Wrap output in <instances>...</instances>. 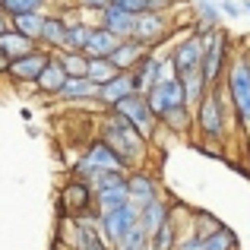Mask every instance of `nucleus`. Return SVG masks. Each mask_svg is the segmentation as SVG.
Masks as SVG:
<instances>
[{
    "instance_id": "nucleus-1",
    "label": "nucleus",
    "mask_w": 250,
    "mask_h": 250,
    "mask_svg": "<svg viewBox=\"0 0 250 250\" xmlns=\"http://www.w3.org/2000/svg\"><path fill=\"white\" fill-rule=\"evenodd\" d=\"M95 136L117 155V159L124 162V165H127V171L146 168V159H149V149H152V143H149L146 136H143L140 130L133 127V124L124 121L121 114H114V111H104L102 121H98Z\"/></svg>"
},
{
    "instance_id": "nucleus-2",
    "label": "nucleus",
    "mask_w": 250,
    "mask_h": 250,
    "mask_svg": "<svg viewBox=\"0 0 250 250\" xmlns=\"http://www.w3.org/2000/svg\"><path fill=\"white\" fill-rule=\"evenodd\" d=\"M193 133L200 136L203 146L212 149L228 143V136L234 133V117H231V104H228L225 83L212 85L209 95L200 102V108L193 111Z\"/></svg>"
},
{
    "instance_id": "nucleus-3",
    "label": "nucleus",
    "mask_w": 250,
    "mask_h": 250,
    "mask_svg": "<svg viewBox=\"0 0 250 250\" xmlns=\"http://www.w3.org/2000/svg\"><path fill=\"white\" fill-rule=\"evenodd\" d=\"M225 92H228V104H231L234 130L241 136H247L250 143V67L238 48H234V57L225 73Z\"/></svg>"
},
{
    "instance_id": "nucleus-4",
    "label": "nucleus",
    "mask_w": 250,
    "mask_h": 250,
    "mask_svg": "<svg viewBox=\"0 0 250 250\" xmlns=\"http://www.w3.org/2000/svg\"><path fill=\"white\" fill-rule=\"evenodd\" d=\"M234 57V42L225 29H212L203 38V76L209 85H222L228 73V63Z\"/></svg>"
},
{
    "instance_id": "nucleus-5",
    "label": "nucleus",
    "mask_w": 250,
    "mask_h": 250,
    "mask_svg": "<svg viewBox=\"0 0 250 250\" xmlns=\"http://www.w3.org/2000/svg\"><path fill=\"white\" fill-rule=\"evenodd\" d=\"M95 212V190L83 177H67L57 193V215L61 219H83Z\"/></svg>"
},
{
    "instance_id": "nucleus-6",
    "label": "nucleus",
    "mask_w": 250,
    "mask_h": 250,
    "mask_svg": "<svg viewBox=\"0 0 250 250\" xmlns=\"http://www.w3.org/2000/svg\"><path fill=\"white\" fill-rule=\"evenodd\" d=\"M111 111L121 114L127 124H133L149 143H155V136L162 133V124H159V117H155V111L149 108V98L143 95V92H133L130 98H124V102L117 104V108H111Z\"/></svg>"
},
{
    "instance_id": "nucleus-7",
    "label": "nucleus",
    "mask_w": 250,
    "mask_h": 250,
    "mask_svg": "<svg viewBox=\"0 0 250 250\" xmlns=\"http://www.w3.org/2000/svg\"><path fill=\"white\" fill-rule=\"evenodd\" d=\"M95 171H127V165H124L121 159H117L114 152H111L108 146H104L102 140H89L83 146V155L80 159H76V165H73V171H70V174L73 177H89V174H95Z\"/></svg>"
},
{
    "instance_id": "nucleus-8",
    "label": "nucleus",
    "mask_w": 250,
    "mask_h": 250,
    "mask_svg": "<svg viewBox=\"0 0 250 250\" xmlns=\"http://www.w3.org/2000/svg\"><path fill=\"white\" fill-rule=\"evenodd\" d=\"M171 29H174V19H171V13H143V16H136L133 22V38L140 44H146L149 51H159L162 44L171 38Z\"/></svg>"
},
{
    "instance_id": "nucleus-9",
    "label": "nucleus",
    "mask_w": 250,
    "mask_h": 250,
    "mask_svg": "<svg viewBox=\"0 0 250 250\" xmlns=\"http://www.w3.org/2000/svg\"><path fill=\"white\" fill-rule=\"evenodd\" d=\"M140 225V209L133 206V203H127V206L114 209V212H102L98 215V228H102V238L108 241L111 247H117L124 238H127L133 228Z\"/></svg>"
},
{
    "instance_id": "nucleus-10",
    "label": "nucleus",
    "mask_w": 250,
    "mask_h": 250,
    "mask_svg": "<svg viewBox=\"0 0 250 250\" xmlns=\"http://www.w3.org/2000/svg\"><path fill=\"white\" fill-rule=\"evenodd\" d=\"M168 57L174 61L177 73H187V70H200L203 67V38L193 29H187L181 38H174L168 48Z\"/></svg>"
},
{
    "instance_id": "nucleus-11",
    "label": "nucleus",
    "mask_w": 250,
    "mask_h": 250,
    "mask_svg": "<svg viewBox=\"0 0 250 250\" xmlns=\"http://www.w3.org/2000/svg\"><path fill=\"white\" fill-rule=\"evenodd\" d=\"M127 190H130V203H133L136 209L149 206V203L162 200V181L155 171L149 168H136V171H127Z\"/></svg>"
},
{
    "instance_id": "nucleus-12",
    "label": "nucleus",
    "mask_w": 250,
    "mask_h": 250,
    "mask_svg": "<svg viewBox=\"0 0 250 250\" xmlns=\"http://www.w3.org/2000/svg\"><path fill=\"white\" fill-rule=\"evenodd\" d=\"M51 63V51L44 48H35L32 54L19 57V61L10 63V73H6V80H10L13 85H35L38 76L44 73V67Z\"/></svg>"
},
{
    "instance_id": "nucleus-13",
    "label": "nucleus",
    "mask_w": 250,
    "mask_h": 250,
    "mask_svg": "<svg viewBox=\"0 0 250 250\" xmlns=\"http://www.w3.org/2000/svg\"><path fill=\"white\" fill-rule=\"evenodd\" d=\"M146 98H149V108L155 111V117H165L168 111H174V108H181V104H187L184 102V89H181V80H162L159 85H152V89L146 92Z\"/></svg>"
},
{
    "instance_id": "nucleus-14",
    "label": "nucleus",
    "mask_w": 250,
    "mask_h": 250,
    "mask_svg": "<svg viewBox=\"0 0 250 250\" xmlns=\"http://www.w3.org/2000/svg\"><path fill=\"white\" fill-rule=\"evenodd\" d=\"M162 61H165V54H162V51H149V54L143 57L133 70H130L136 92H143V95H146L152 85H159L162 80H165V76H162Z\"/></svg>"
},
{
    "instance_id": "nucleus-15",
    "label": "nucleus",
    "mask_w": 250,
    "mask_h": 250,
    "mask_svg": "<svg viewBox=\"0 0 250 250\" xmlns=\"http://www.w3.org/2000/svg\"><path fill=\"white\" fill-rule=\"evenodd\" d=\"M133 22H136V16H130V13H127V10H121L117 3H111L108 10H102V13L95 16V25L108 29L111 35H117L121 42L133 38Z\"/></svg>"
},
{
    "instance_id": "nucleus-16",
    "label": "nucleus",
    "mask_w": 250,
    "mask_h": 250,
    "mask_svg": "<svg viewBox=\"0 0 250 250\" xmlns=\"http://www.w3.org/2000/svg\"><path fill=\"white\" fill-rule=\"evenodd\" d=\"M136 92V85H133V76L130 73H117L111 83H104L102 89H98V108H104V111H111V108H117V104L124 102V98H130Z\"/></svg>"
},
{
    "instance_id": "nucleus-17",
    "label": "nucleus",
    "mask_w": 250,
    "mask_h": 250,
    "mask_svg": "<svg viewBox=\"0 0 250 250\" xmlns=\"http://www.w3.org/2000/svg\"><path fill=\"white\" fill-rule=\"evenodd\" d=\"M63 42H67V19H63L61 10H51L48 19H44V29H42V42H38V48L57 54V51H63Z\"/></svg>"
},
{
    "instance_id": "nucleus-18",
    "label": "nucleus",
    "mask_w": 250,
    "mask_h": 250,
    "mask_svg": "<svg viewBox=\"0 0 250 250\" xmlns=\"http://www.w3.org/2000/svg\"><path fill=\"white\" fill-rule=\"evenodd\" d=\"M57 102L63 104H95L98 102V85L92 80H67V85L61 89V95H57Z\"/></svg>"
},
{
    "instance_id": "nucleus-19",
    "label": "nucleus",
    "mask_w": 250,
    "mask_h": 250,
    "mask_svg": "<svg viewBox=\"0 0 250 250\" xmlns=\"http://www.w3.org/2000/svg\"><path fill=\"white\" fill-rule=\"evenodd\" d=\"M177 80H181V89H184V102H187V108H200V102L209 95V89L212 85L206 83V76H203V70H187V73H177Z\"/></svg>"
},
{
    "instance_id": "nucleus-20",
    "label": "nucleus",
    "mask_w": 250,
    "mask_h": 250,
    "mask_svg": "<svg viewBox=\"0 0 250 250\" xmlns=\"http://www.w3.org/2000/svg\"><path fill=\"white\" fill-rule=\"evenodd\" d=\"M162 130L171 136H177V140H187V136H193V108H187V104H181V108L168 111L165 117H159Z\"/></svg>"
},
{
    "instance_id": "nucleus-21",
    "label": "nucleus",
    "mask_w": 250,
    "mask_h": 250,
    "mask_svg": "<svg viewBox=\"0 0 250 250\" xmlns=\"http://www.w3.org/2000/svg\"><path fill=\"white\" fill-rule=\"evenodd\" d=\"M67 80H70V76H67V70H63L61 63H57V57L51 54V63L44 67V73L38 76L35 92H38V95H48V98H57V95H61V89L67 85Z\"/></svg>"
},
{
    "instance_id": "nucleus-22",
    "label": "nucleus",
    "mask_w": 250,
    "mask_h": 250,
    "mask_svg": "<svg viewBox=\"0 0 250 250\" xmlns=\"http://www.w3.org/2000/svg\"><path fill=\"white\" fill-rule=\"evenodd\" d=\"M149 54V48L146 44H140L136 38H127V42H121V48L111 54V63H114L121 73H130V70L136 67V63L143 61V57Z\"/></svg>"
},
{
    "instance_id": "nucleus-23",
    "label": "nucleus",
    "mask_w": 250,
    "mask_h": 250,
    "mask_svg": "<svg viewBox=\"0 0 250 250\" xmlns=\"http://www.w3.org/2000/svg\"><path fill=\"white\" fill-rule=\"evenodd\" d=\"M117 48H121V38L111 35V32H108V29H102V25H92L89 44H85L83 54H85V57H111Z\"/></svg>"
},
{
    "instance_id": "nucleus-24",
    "label": "nucleus",
    "mask_w": 250,
    "mask_h": 250,
    "mask_svg": "<svg viewBox=\"0 0 250 250\" xmlns=\"http://www.w3.org/2000/svg\"><path fill=\"white\" fill-rule=\"evenodd\" d=\"M130 203V190H127V181L117 184V187H108V190H98L95 193V212H114V209L127 206Z\"/></svg>"
},
{
    "instance_id": "nucleus-25",
    "label": "nucleus",
    "mask_w": 250,
    "mask_h": 250,
    "mask_svg": "<svg viewBox=\"0 0 250 250\" xmlns=\"http://www.w3.org/2000/svg\"><path fill=\"white\" fill-rule=\"evenodd\" d=\"M38 44L32 42V38H25V35H19L16 29H10L6 35H0V54H6L10 61H19V57H25V54H32Z\"/></svg>"
},
{
    "instance_id": "nucleus-26",
    "label": "nucleus",
    "mask_w": 250,
    "mask_h": 250,
    "mask_svg": "<svg viewBox=\"0 0 250 250\" xmlns=\"http://www.w3.org/2000/svg\"><path fill=\"white\" fill-rule=\"evenodd\" d=\"M168 219H171V203L165 200V196L140 209V225L146 228L149 234H152V231H155V228H159V225H165Z\"/></svg>"
},
{
    "instance_id": "nucleus-27",
    "label": "nucleus",
    "mask_w": 250,
    "mask_h": 250,
    "mask_svg": "<svg viewBox=\"0 0 250 250\" xmlns=\"http://www.w3.org/2000/svg\"><path fill=\"white\" fill-rule=\"evenodd\" d=\"M44 19H48V13H19V16H10L13 29L19 32V35L32 38V42H42V29H44Z\"/></svg>"
},
{
    "instance_id": "nucleus-28",
    "label": "nucleus",
    "mask_w": 250,
    "mask_h": 250,
    "mask_svg": "<svg viewBox=\"0 0 250 250\" xmlns=\"http://www.w3.org/2000/svg\"><path fill=\"white\" fill-rule=\"evenodd\" d=\"M177 241H181V228H177L174 219H168L165 225H159L149 234V250H174Z\"/></svg>"
},
{
    "instance_id": "nucleus-29",
    "label": "nucleus",
    "mask_w": 250,
    "mask_h": 250,
    "mask_svg": "<svg viewBox=\"0 0 250 250\" xmlns=\"http://www.w3.org/2000/svg\"><path fill=\"white\" fill-rule=\"evenodd\" d=\"M54 57H57V63L67 70L70 80H83V76L89 73V57H85L83 51H57Z\"/></svg>"
},
{
    "instance_id": "nucleus-30",
    "label": "nucleus",
    "mask_w": 250,
    "mask_h": 250,
    "mask_svg": "<svg viewBox=\"0 0 250 250\" xmlns=\"http://www.w3.org/2000/svg\"><path fill=\"white\" fill-rule=\"evenodd\" d=\"M193 25L203 29H222V10L212 0H196L193 3Z\"/></svg>"
},
{
    "instance_id": "nucleus-31",
    "label": "nucleus",
    "mask_w": 250,
    "mask_h": 250,
    "mask_svg": "<svg viewBox=\"0 0 250 250\" xmlns=\"http://www.w3.org/2000/svg\"><path fill=\"white\" fill-rule=\"evenodd\" d=\"M222 228V219H215L209 209H193V222H190V234H196V238H212L215 231Z\"/></svg>"
},
{
    "instance_id": "nucleus-32",
    "label": "nucleus",
    "mask_w": 250,
    "mask_h": 250,
    "mask_svg": "<svg viewBox=\"0 0 250 250\" xmlns=\"http://www.w3.org/2000/svg\"><path fill=\"white\" fill-rule=\"evenodd\" d=\"M117 73H121V70L111 63V57H89V73H85V80H92L98 89H102L104 83H111Z\"/></svg>"
},
{
    "instance_id": "nucleus-33",
    "label": "nucleus",
    "mask_w": 250,
    "mask_h": 250,
    "mask_svg": "<svg viewBox=\"0 0 250 250\" xmlns=\"http://www.w3.org/2000/svg\"><path fill=\"white\" fill-rule=\"evenodd\" d=\"M54 0H0V10L6 16H19V13H51Z\"/></svg>"
},
{
    "instance_id": "nucleus-34",
    "label": "nucleus",
    "mask_w": 250,
    "mask_h": 250,
    "mask_svg": "<svg viewBox=\"0 0 250 250\" xmlns=\"http://www.w3.org/2000/svg\"><path fill=\"white\" fill-rule=\"evenodd\" d=\"M203 250H238V234H234L228 225H222L212 238L203 241Z\"/></svg>"
},
{
    "instance_id": "nucleus-35",
    "label": "nucleus",
    "mask_w": 250,
    "mask_h": 250,
    "mask_svg": "<svg viewBox=\"0 0 250 250\" xmlns=\"http://www.w3.org/2000/svg\"><path fill=\"white\" fill-rule=\"evenodd\" d=\"M114 250H149V231H146L143 225H136L133 231H130Z\"/></svg>"
},
{
    "instance_id": "nucleus-36",
    "label": "nucleus",
    "mask_w": 250,
    "mask_h": 250,
    "mask_svg": "<svg viewBox=\"0 0 250 250\" xmlns=\"http://www.w3.org/2000/svg\"><path fill=\"white\" fill-rule=\"evenodd\" d=\"M111 3H114V0H73V6H76L80 13H95V16H98L102 10H108Z\"/></svg>"
},
{
    "instance_id": "nucleus-37",
    "label": "nucleus",
    "mask_w": 250,
    "mask_h": 250,
    "mask_svg": "<svg viewBox=\"0 0 250 250\" xmlns=\"http://www.w3.org/2000/svg\"><path fill=\"white\" fill-rule=\"evenodd\" d=\"M219 10H222V16H228V19L244 16V10H241V3H238V0H219Z\"/></svg>"
},
{
    "instance_id": "nucleus-38",
    "label": "nucleus",
    "mask_w": 250,
    "mask_h": 250,
    "mask_svg": "<svg viewBox=\"0 0 250 250\" xmlns=\"http://www.w3.org/2000/svg\"><path fill=\"white\" fill-rule=\"evenodd\" d=\"M174 250H203V238H196V234H184V238L177 241Z\"/></svg>"
},
{
    "instance_id": "nucleus-39",
    "label": "nucleus",
    "mask_w": 250,
    "mask_h": 250,
    "mask_svg": "<svg viewBox=\"0 0 250 250\" xmlns=\"http://www.w3.org/2000/svg\"><path fill=\"white\" fill-rule=\"evenodd\" d=\"M13 29V22H10V16H6L3 10H0V35H6V32Z\"/></svg>"
},
{
    "instance_id": "nucleus-40",
    "label": "nucleus",
    "mask_w": 250,
    "mask_h": 250,
    "mask_svg": "<svg viewBox=\"0 0 250 250\" xmlns=\"http://www.w3.org/2000/svg\"><path fill=\"white\" fill-rule=\"evenodd\" d=\"M10 57H6V54H0V76H3V80H6V73H10Z\"/></svg>"
},
{
    "instance_id": "nucleus-41",
    "label": "nucleus",
    "mask_w": 250,
    "mask_h": 250,
    "mask_svg": "<svg viewBox=\"0 0 250 250\" xmlns=\"http://www.w3.org/2000/svg\"><path fill=\"white\" fill-rule=\"evenodd\" d=\"M51 250H70L67 244H61V241H54V244H51Z\"/></svg>"
},
{
    "instance_id": "nucleus-42",
    "label": "nucleus",
    "mask_w": 250,
    "mask_h": 250,
    "mask_svg": "<svg viewBox=\"0 0 250 250\" xmlns=\"http://www.w3.org/2000/svg\"><path fill=\"white\" fill-rule=\"evenodd\" d=\"M241 10H244V13H250V0H241Z\"/></svg>"
}]
</instances>
